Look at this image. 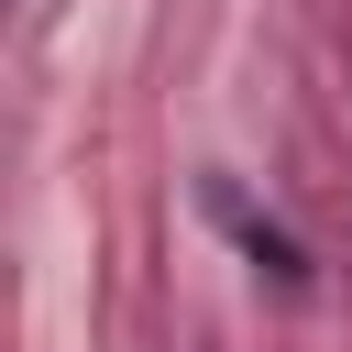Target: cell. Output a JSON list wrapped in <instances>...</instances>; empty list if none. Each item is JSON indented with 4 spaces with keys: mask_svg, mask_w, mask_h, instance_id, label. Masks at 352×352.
Returning a JSON list of instances; mask_svg holds the SVG:
<instances>
[{
    "mask_svg": "<svg viewBox=\"0 0 352 352\" xmlns=\"http://www.w3.org/2000/svg\"><path fill=\"white\" fill-rule=\"evenodd\" d=\"M209 220H220V231L242 242V264H253L264 286H286V297L308 286V253H297V231H286V220H264V209H253L242 187H209Z\"/></svg>",
    "mask_w": 352,
    "mask_h": 352,
    "instance_id": "1",
    "label": "cell"
}]
</instances>
